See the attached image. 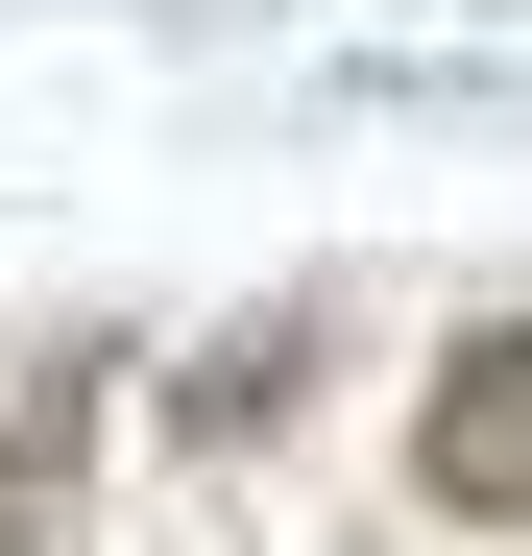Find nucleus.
Here are the masks:
<instances>
[{"label":"nucleus","instance_id":"nucleus-3","mask_svg":"<svg viewBox=\"0 0 532 556\" xmlns=\"http://www.w3.org/2000/svg\"><path fill=\"white\" fill-rule=\"evenodd\" d=\"M291 388H315V291H291V315H242L218 363H169V435H218V459H242V435H291Z\"/></svg>","mask_w":532,"mask_h":556},{"label":"nucleus","instance_id":"nucleus-1","mask_svg":"<svg viewBox=\"0 0 532 556\" xmlns=\"http://www.w3.org/2000/svg\"><path fill=\"white\" fill-rule=\"evenodd\" d=\"M411 484L460 508V532H532V315H484L460 363H435V412H411Z\"/></svg>","mask_w":532,"mask_h":556},{"label":"nucleus","instance_id":"nucleus-2","mask_svg":"<svg viewBox=\"0 0 532 556\" xmlns=\"http://www.w3.org/2000/svg\"><path fill=\"white\" fill-rule=\"evenodd\" d=\"M98 363H122V339H25V363H0V556H73V484H98Z\"/></svg>","mask_w":532,"mask_h":556}]
</instances>
